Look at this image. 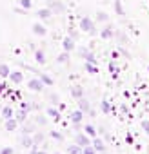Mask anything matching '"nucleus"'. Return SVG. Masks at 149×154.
I'll use <instances>...</instances> for the list:
<instances>
[{
    "instance_id": "nucleus-1",
    "label": "nucleus",
    "mask_w": 149,
    "mask_h": 154,
    "mask_svg": "<svg viewBox=\"0 0 149 154\" xmlns=\"http://www.w3.org/2000/svg\"><path fill=\"white\" fill-rule=\"evenodd\" d=\"M80 27H82V31L89 33L91 36L97 35V29H95V26H93V22H91L89 18H82V20H80Z\"/></svg>"
},
{
    "instance_id": "nucleus-2",
    "label": "nucleus",
    "mask_w": 149,
    "mask_h": 154,
    "mask_svg": "<svg viewBox=\"0 0 149 154\" xmlns=\"http://www.w3.org/2000/svg\"><path fill=\"white\" fill-rule=\"evenodd\" d=\"M27 89H31L33 93H42L44 91V82L40 78H33L27 82Z\"/></svg>"
},
{
    "instance_id": "nucleus-3",
    "label": "nucleus",
    "mask_w": 149,
    "mask_h": 154,
    "mask_svg": "<svg viewBox=\"0 0 149 154\" xmlns=\"http://www.w3.org/2000/svg\"><path fill=\"white\" fill-rule=\"evenodd\" d=\"M47 6L51 11H56V13H64L65 11V6L60 2V0H47Z\"/></svg>"
},
{
    "instance_id": "nucleus-4",
    "label": "nucleus",
    "mask_w": 149,
    "mask_h": 154,
    "mask_svg": "<svg viewBox=\"0 0 149 154\" xmlns=\"http://www.w3.org/2000/svg\"><path fill=\"white\" fill-rule=\"evenodd\" d=\"M77 145H80V147H87V145H91L89 136H87V134L78 132V134H77Z\"/></svg>"
},
{
    "instance_id": "nucleus-5",
    "label": "nucleus",
    "mask_w": 149,
    "mask_h": 154,
    "mask_svg": "<svg viewBox=\"0 0 149 154\" xmlns=\"http://www.w3.org/2000/svg\"><path fill=\"white\" fill-rule=\"evenodd\" d=\"M69 118H71V122H73V123H74V125H78V123H80V122H82V118H84V112H82V111H80V109H78V111H73V112H71V116H69Z\"/></svg>"
},
{
    "instance_id": "nucleus-6",
    "label": "nucleus",
    "mask_w": 149,
    "mask_h": 154,
    "mask_svg": "<svg viewBox=\"0 0 149 154\" xmlns=\"http://www.w3.org/2000/svg\"><path fill=\"white\" fill-rule=\"evenodd\" d=\"M51 13H53V11H51L49 8H46V9H38V11H36V17L42 18V20H49V18H51Z\"/></svg>"
},
{
    "instance_id": "nucleus-7",
    "label": "nucleus",
    "mask_w": 149,
    "mask_h": 154,
    "mask_svg": "<svg viewBox=\"0 0 149 154\" xmlns=\"http://www.w3.org/2000/svg\"><path fill=\"white\" fill-rule=\"evenodd\" d=\"M33 33L36 35V36H46V33H47V29L42 26V24H33Z\"/></svg>"
},
{
    "instance_id": "nucleus-8",
    "label": "nucleus",
    "mask_w": 149,
    "mask_h": 154,
    "mask_svg": "<svg viewBox=\"0 0 149 154\" xmlns=\"http://www.w3.org/2000/svg\"><path fill=\"white\" fill-rule=\"evenodd\" d=\"M62 45H64V51H65V53H71V51L74 49V40H73V38H64Z\"/></svg>"
},
{
    "instance_id": "nucleus-9",
    "label": "nucleus",
    "mask_w": 149,
    "mask_h": 154,
    "mask_svg": "<svg viewBox=\"0 0 149 154\" xmlns=\"http://www.w3.org/2000/svg\"><path fill=\"white\" fill-rule=\"evenodd\" d=\"M78 107H80L82 112H91V105L86 98H78Z\"/></svg>"
},
{
    "instance_id": "nucleus-10",
    "label": "nucleus",
    "mask_w": 149,
    "mask_h": 154,
    "mask_svg": "<svg viewBox=\"0 0 149 154\" xmlns=\"http://www.w3.org/2000/svg\"><path fill=\"white\" fill-rule=\"evenodd\" d=\"M9 78H11V82H15V84H22V82H24V76H22V72H20V71L9 72Z\"/></svg>"
},
{
    "instance_id": "nucleus-11",
    "label": "nucleus",
    "mask_w": 149,
    "mask_h": 154,
    "mask_svg": "<svg viewBox=\"0 0 149 154\" xmlns=\"http://www.w3.org/2000/svg\"><path fill=\"white\" fill-rule=\"evenodd\" d=\"M93 149H95L97 152H104V150H106V145H104V141H102V140L95 138V140H93Z\"/></svg>"
},
{
    "instance_id": "nucleus-12",
    "label": "nucleus",
    "mask_w": 149,
    "mask_h": 154,
    "mask_svg": "<svg viewBox=\"0 0 149 154\" xmlns=\"http://www.w3.org/2000/svg\"><path fill=\"white\" fill-rule=\"evenodd\" d=\"M20 143H22V147H33V138L29 134H22Z\"/></svg>"
},
{
    "instance_id": "nucleus-13",
    "label": "nucleus",
    "mask_w": 149,
    "mask_h": 154,
    "mask_svg": "<svg viewBox=\"0 0 149 154\" xmlns=\"http://www.w3.org/2000/svg\"><path fill=\"white\" fill-rule=\"evenodd\" d=\"M15 129H17V120H13V118L6 120V131L8 132H15Z\"/></svg>"
},
{
    "instance_id": "nucleus-14",
    "label": "nucleus",
    "mask_w": 149,
    "mask_h": 154,
    "mask_svg": "<svg viewBox=\"0 0 149 154\" xmlns=\"http://www.w3.org/2000/svg\"><path fill=\"white\" fill-rule=\"evenodd\" d=\"M35 60H36V63H46V54H44V51H35Z\"/></svg>"
},
{
    "instance_id": "nucleus-15",
    "label": "nucleus",
    "mask_w": 149,
    "mask_h": 154,
    "mask_svg": "<svg viewBox=\"0 0 149 154\" xmlns=\"http://www.w3.org/2000/svg\"><path fill=\"white\" fill-rule=\"evenodd\" d=\"M9 72H11L9 65H6V63H0V76H2V78H6V76H9Z\"/></svg>"
},
{
    "instance_id": "nucleus-16",
    "label": "nucleus",
    "mask_w": 149,
    "mask_h": 154,
    "mask_svg": "<svg viewBox=\"0 0 149 154\" xmlns=\"http://www.w3.org/2000/svg\"><path fill=\"white\" fill-rule=\"evenodd\" d=\"M67 154H82V147L80 145H71V147H67Z\"/></svg>"
},
{
    "instance_id": "nucleus-17",
    "label": "nucleus",
    "mask_w": 149,
    "mask_h": 154,
    "mask_svg": "<svg viewBox=\"0 0 149 154\" xmlns=\"http://www.w3.org/2000/svg\"><path fill=\"white\" fill-rule=\"evenodd\" d=\"M84 132H86L87 136H91V138H97V129H95L93 125H86V129H84Z\"/></svg>"
},
{
    "instance_id": "nucleus-18",
    "label": "nucleus",
    "mask_w": 149,
    "mask_h": 154,
    "mask_svg": "<svg viewBox=\"0 0 149 154\" xmlns=\"http://www.w3.org/2000/svg\"><path fill=\"white\" fill-rule=\"evenodd\" d=\"M71 94H73L74 98H82V96H84L82 87H78V85H77V87H73V89H71Z\"/></svg>"
},
{
    "instance_id": "nucleus-19",
    "label": "nucleus",
    "mask_w": 149,
    "mask_h": 154,
    "mask_svg": "<svg viewBox=\"0 0 149 154\" xmlns=\"http://www.w3.org/2000/svg\"><path fill=\"white\" fill-rule=\"evenodd\" d=\"M2 116H4L6 120L13 118V109H11V107H4V109H2Z\"/></svg>"
},
{
    "instance_id": "nucleus-20",
    "label": "nucleus",
    "mask_w": 149,
    "mask_h": 154,
    "mask_svg": "<svg viewBox=\"0 0 149 154\" xmlns=\"http://www.w3.org/2000/svg\"><path fill=\"white\" fill-rule=\"evenodd\" d=\"M113 35H115V33H113V29H111V27H106V29L100 33V36H102V38H111Z\"/></svg>"
},
{
    "instance_id": "nucleus-21",
    "label": "nucleus",
    "mask_w": 149,
    "mask_h": 154,
    "mask_svg": "<svg viewBox=\"0 0 149 154\" xmlns=\"http://www.w3.org/2000/svg\"><path fill=\"white\" fill-rule=\"evenodd\" d=\"M47 114H49L51 118H55V120H58V118H60V112H58L55 107H49V109H47Z\"/></svg>"
},
{
    "instance_id": "nucleus-22",
    "label": "nucleus",
    "mask_w": 149,
    "mask_h": 154,
    "mask_svg": "<svg viewBox=\"0 0 149 154\" xmlns=\"http://www.w3.org/2000/svg\"><path fill=\"white\" fill-rule=\"evenodd\" d=\"M20 6H22V9L29 11V9L33 8V2H31V0H20Z\"/></svg>"
},
{
    "instance_id": "nucleus-23",
    "label": "nucleus",
    "mask_w": 149,
    "mask_h": 154,
    "mask_svg": "<svg viewBox=\"0 0 149 154\" xmlns=\"http://www.w3.org/2000/svg\"><path fill=\"white\" fill-rule=\"evenodd\" d=\"M67 60H69V53H65V51H64V53L58 56V60H56V62H58V63H67Z\"/></svg>"
},
{
    "instance_id": "nucleus-24",
    "label": "nucleus",
    "mask_w": 149,
    "mask_h": 154,
    "mask_svg": "<svg viewBox=\"0 0 149 154\" xmlns=\"http://www.w3.org/2000/svg\"><path fill=\"white\" fill-rule=\"evenodd\" d=\"M42 140H44V134H42V132H35V136H33V145H38Z\"/></svg>"
},
{
    "instance_id": "nucleus-25",
    "label": "nucleus",
    "mask_w": 149,
    "mask_h": 154,
    "mask_svg": "<svg viewBox=\"0 0 149 154\" xmlns=\"http://www.w3.org/2000/svg\"><path fill=\"white\" fill-rule=\"evenodd\" d=\"M26 116H27L26 109H22V111H18V112H17V120H18V122H26Z\"/></svg>"
},
{
    "instance_id": "nucleus-26",
    "label": "nucleus",
    "mask_w": 149,
    "mask_h": 154,
    "mask_svg": "<svg viewBox=\"0 0 149 154\" xmlns=\"http://www.w3.org/2000/svg\"><path fill=\"white\" fill-rule=\"evenodd\" d=\"M82 154H97V150L93 149V145H87V147H82Z\"/></svg>"
},
{
    "instance_id": "nucleus-27",
    "label": "nucleus",
    "mask_w": 149,
    "mask_h": 154,
    "mask_svg": "<svg viewBox=\"0 0 149 154\" xmlns=\"http://www.w3.org/2000/svg\"><path fill=\"white\" fill-rule=\"evenodd\" d=\"M97 20H98V22H107V15H106L104 11H98V13H97Z\"/></svg>"
},
{
    "instance_id": "nucleus-28",
    "label": "nucleus",
    "mask_w": 149,
    "mask_h": 154,
    "mask_svg": "<svg viewBox=\"0 0 149 154\" xmlns=\"http://www.w3.org/2000/svg\"><path fill=\"white\" fill-rule=\"evenodd\" d=\"M35 123H36V125H42V127H46V125H47V120H46L44 116H36Z\"/></svg>"
},
{
    "instance_id": "nucleus-29",
    "label": "nucleus",
    "mask_w": 149,
    "mask_h": 154,
    "mask_svg": "<svg viewBox=\"0 0 149 154\" xmlns=\"http://www.w3.org/2000/svg\"><path fill=\"white\" fill-rule=\"evenodd\" d=\"M47 98H49V102H51V103H58V94L49 93V94H47Z\"/></svg>"
},
{
    "instance_id": "nucleus-30",
    "label": "nucleus",
    "mask_w": 149,
    "mask_h": 154,
    "mask_svg": "<svg viewBox=\"0 0 149 154\" xmlns=\"http://www.w3.org/2000/svg\"><path fill=\"white\" fill-rule=\"evenodd\" d=\"M40 80H42L46 85H53V80L49 78V76H46V74H42V76H40Z\"/></svg>"
},
{
    "instance_id": "nucleus-31",
    "label": "nucleus",
    "mask_w": 149,
    "mask_h": 154,
    "mask_svg": "<svg viewBox=\"0 0 149 154\" xmlns=\"http://www.w3.org/2000/svg\"><path fill=\"white\" fill-rule=\"evenodd\" d=\"M86 71H89L91 74H95V72H97V67H95L93 63H87V62H86Z\"/></svg>"
},
{
    "instance_id": "nucleus-32",
    "label": "nucleus",
    "mask_w": 149,
    "mask_h": 154,
    "mask_svg": "<svg viewBox=\"0 0 149 154\" xmlns=\"http://www.w3.org/2000/svg\"><path fill=\"white\" fill-rule=\"evenodd\" d=\"M51 138H53V140H58V141H62V140H64V136H62L60 132H56V131H53V132H51Z\"/></svg>"
},
{
    "instance_id": "nucleus-33",
    "label": "nucleus",
    "mask_w": 149,
    "mask_h": 154,
    "mask_svg": "<svg viewBox=\"0 0 149 154\" xmlns=\"http://www.w3.org/2000/svg\"><path fill=\"white\" fill-rule=\"evenodd\" d=\"M100 105H102V111H104V112H109V111H111V107H109V103H107L106 100H104Z\"/></svg>"
},
{
    "instance_id": "nucleus-34",
    "label": "nucleus",
    "mask_w": 149,
    "mask_h": 154,
    "mask_svg": "<svg viewBox=\"0 0 149 154\" xmlns=\"http://www.w3.org/2000/svg\"><path fill=\"white\" fill-rule=\"evenodd\" d=\"M0 154H13V147H6L0 150Z\"/></svg>"
},
{
    "instance_id": "nucleus-35",
    "label": "nucleus",
    "mask_w": 149,
    "mask_h": 154,
    "mask_svg": "<svg viewBox=\"0 0 149 154\" xmlns=\"http://www.w3.org/2000/svg\"><path fill=\"white\" fill-rule=\"evenodd\" d=\"M115 8H116V13H118V15H124V9H122L120 2H115Z\"/></svg>"
},
{
    "instance_id": "nucleus-36",
    "label": "nucleus",
    "mask_w": 149,
    "mask_h": 154,
    "mask_svg": "<svg viewBox=\"0 0 149 154\" xmlns=\"http://www.w3.org/2000/svg\"><path fill=\"white\" fill-rule=\"evenodd\" d=\"M142 127H144V131L149 134V122H147V120H145V122H142Z\"/></svg>"
},
{
    "instance_id": "nucleus-37",
    "label": "nucleus",
    "mask_w": 149,
    "mask_h": 154,
    "mask_svg": "<svg viewBox=\"0 0 149 154\" xmlns=\"http://www.w3.org/2000/svg\"><path fill=\"white\" fill-rule=\"evenodd\" d=\"M33 154H46V152H44V150H35Z\"/></svg>"
},
{
    "instance_id": "nucleus-38",
    "label": "nucleus",
    "mask_w": 149,
    "mask_h": 154,
    "mask_svg": "<svg viewBox=\"0 0 149 154\" xmlns=\"http://www.w3.org/2000/svg\"><path fill=\"white\" fill-rule=\"evenodd\" d=\"M4 87H6L4 84H0V93H2V91H4Z\"/></svg>"
},
{
    "instance_id": "nucleus-39",
    "label": "nucleus",
    "mask_w": 149,
    "mask_h": 154,
    "mask_svg": "<svg viewBox=\"0 0 149 154\" xmlns=\"http://www.w3.org/2000/svg\"><path fill=\"white\" fill-rule=\"evenodd\" d=\"M55 154H60V152H55Z\"/></svg>"
}]
</instances>
